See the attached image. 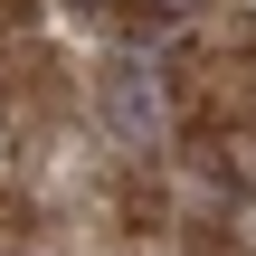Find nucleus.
<instances>
[{
  "label": "nucleus",
  "mask_w": 256,
  "mask_h": 256,
  "mask_svg": "<svg viewBox=\"0 0 256 256\" xmlns=\"http://www.w3.org/2000/svg\"><path fill=\"white\" fill-rule=\"evenodd\" d=\"M171 10H200V0H152V19H171Z\"/></svg>",
  "instance_id": "f03ea898"
},
{
  "label": "nucleus",
  "mask_w": 256,
  "mask_h": 256,
  "mask_svg": "<svg viewBox=\"0 0 256 256\" xmlns=\"http://www.w3.org/2000/svg\"><path fill=\"white\" fill-rule=\"evenodd\" d=\"M86 10H114V0H86Z\"/></svg>",
  "instance_id": "7ed1b4c3"
},
{
  "label": "nucleus",
  "mask_w": 256,
  "mask_h": 256,
  "mask_svg": "<svg viewBox=\"0 0 256 256\" xmlns=\"http://www.w3.org/2000/svg\"><path fill=\"white\" fill-rule=\"evenodd\" d=\"M95 95H104V114H114V133H124L133 152H152V133H162V95H152V76H142L133 57H104V76H95Z\"/></svg>",
  "instance_id": "f257e3e1"
}]
</instances>
